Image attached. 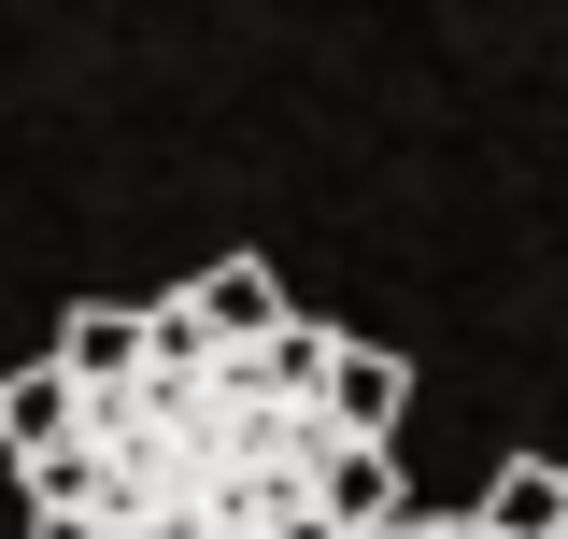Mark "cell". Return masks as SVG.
<instances>
[{
    "label": "cell",
    "mask_w": 568,
    "mask_h": 539,
    "mask_svg": "<svg viewBox=\"0 0 568 539\" xmlns=\"http://www.w3.org/2000/svg\"><path fill=\"white\" fill-rule=\"evenodd\" d=\"M413 369L284 298L271 256H213L171 298H85L0 369L14 539H369L398 497Z\"/></svg>",
    "instance_id": "obj_1"
},
{
    "label": "cell",
    "mask_w": 568,
    "mask_h": 539,
    "mask_svg": "<svg viewBox=\"0 0 568 539\" xmlns=\"http://www.w3.org/2000/svg\"><path fill=\"white\" fill-rule=\"evenodd\" d=\"M484 526H497V539H555V526H568V455L497 469V482H484Z\"/></svg>",
    "instance_id": "obj_2"
}]
</instances>
